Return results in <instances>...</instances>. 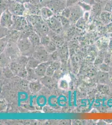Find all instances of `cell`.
<instances>
[{
    "label": "cell",
    "mask_w": 112,
    "mask_h": 125,
    "mask_svg": "<svg viewBox=\"0 0 112 125\" xmlns=\"http://www.w3.org/2000/svg\"><path fill=\"white\" fill-rule=\"evenodd\" d=\"M9 9L10 12L14 15L22 16L25 10V6L22 3L19 2H10Z\"/></svg>",
    "instance_id": "6da1fadb"
},
{
    "label": "cell",
    "mask_w": 112,
    "mask_h": 125,
    "mask_svg": "<svg viewBox=\"0 0 112 125\" xmlns=\"http://www.w3.org/2000/svg\"><path fill=\"white\" fill-rule=\"evenodd\" d=\"M1 14L0 25L2 27L6 28L12 27L13 24V16L9 9L5 10Z\"/></svg>",
    "instance_id": "7a4b0ae2"
},
{
    "label": "cell",
    "mask_w": 112,
    "mask_h": 125,
    "mask_svg": "<svg viewBox=\"0 0 112 125\" xmlns=\"http://www.w3.org/2000/svg\"><path fill=\"white\" fill-rule=\"evenodd\" d=\"M64 4L65 3L62 0H51L47 3V7L54 13H56L65 9Z\"/></svg>",
    "instance_id": "3957f363"
},
{
    "label": "cell",
    "mask_w": 112,
    "mask_h": 125,
    "mask_svg": "<svg viewBox=\"0 0 112 125\" xmlns=\"http://www.w3.org/2000/svg\"><path fill=\"white\" fill-rule=\"evenodd\" d=\"M47 21L49 27L53 31L58 32L61 30L62 24L60 18L53 16L52 17L47 20Z\"/></svg>",
    "instance_id": "277c9868"
},
{
    "label": "cell",
    "mask_w": 112,
    "mask_h": 125,
    "mask_svg": "<svg viewBox=\"0 0 112 125\" xmlns=\"http://www.w3.org/2000/svg\"><path fill=\"white\" fill-rule=\"evenodd\" d=\"M13 21L14 26L17 28H22L26 25L28 22L27 20L22 16H13Z\"/></svg>",
    "instance_id": "5b68a950"
},
{
    "label": "cell",
    "mask_w": 112,
    "mask_h": 125,
    "mask_svg": "<svg viewBox=\"0 0 112 125\" xmlns=\"http://www.w3.org/2000/svg\"><path fill=\"white\" fill-rule=\"evenodd\" d=\"M18 46L21 51H26L30 48L31 43L29 39L26 38H23L19 40Z\"/></svg>",
    "instance_id": "8992f818"
},
{
    "label": "cell",
    "mask_w": 112,
    "mask_h": 125,
    "mask_svg": "<svg viewBox=\"0 0 112 125\" xmlns=\"http://www.w3.org/2000/svg\"><path fill=\"white\" fill-rule=\"evenodd\" d=\"M33 57L39 62H45L48 59V55L45 51L39 50L34 53Z\"/></svg>",
    "instance_id": "52a82bcc"
},
{
    "label": "cell",
    "mask_w": 112,
    "mask_h": 125,
    "mask_svg": "<svg viewBox=\"0 0 112 125\" xmlns=\"http://www.w3.org/2000/svg\"><path fill=\"white\" fill-rule=\"evenodd\" d=\"M49 66L46 63L42 62L39 64L37 67L34 69L36 74L39 77H43L46 74L47 68Z\"/></svg>",
    "instance_id": "ba28073f"
},
{
    "label": "cell",
    "mask_w": 112,
    "mask_h": 125,
    "mask_svg": "<svg viewBox=\"0 0 112 125\" xmlns=\"http://www.w3.org/2000/svg\"><path fill=\"white\" fill-rule=\"evenodd\" d=\"M40 12L41 17L44 20H48L54 16V12L50 9L47 7L42 8L40 10Z\"/></svg>",
    "instance_id": "9c48e42d"
},
{
    "label": "cell",
    "mask_w": 112,
    "mask_h": 125,
    "mask_svg": "<svg viewBox=\"0 0 112 125\" xmlns=\"http://www.w3.org/2000/svg\"><path fill=\"white\" fill-rule=\"evenodd\" d=\"M26 19L28 23L31 24L34 26L37 23L42 21V17L36 15H28L26 17Z\"/></svg>",
    "instance_id": "30bf717a"
},
{
    "label": "cell",
    "mask_w": 112,
    "mask_h": 125,
    "mask_svg": "<svg viewBox=\"0 0 112 125\" xmlns=\"http://www.w3.org/2000/svg\"><path fill=\"white\" fill-rule=\"evenodd\" d=\"M98 77L101 84H105L108 81H110L108 72L101 71L99 73Z\"/></svg>",
    "instance_id": "8fae6325"
},
{
    "label": "cell",
    "mask_w": 112,
    "mask_h": 125,
    "mask_svg": "<svg viewBox=\"0 0 112 125\" xmlns=\"http://www.w3.org/2000/svg\"><path fill=\"white\" fill-rule=\"evenodd\" d=\"M109 40L107 39H101L97 43V46L98 49L101 51L104 50L108 45Z\"/></svg>",
    "instance_id": "7c38bea8"
},
{
    "label": "cell",
    "mask_w": 112,
    "mask_h": 125,
    "mask_svg": "<svg viewBox=\"0 0 112 125\" xmlns=\"http://www.w3.org/2000/svg\"><path fill=\"white\" fill-rule=\"evenodd\" d=\"M42 87V85L38 81H34L31 83L30 84V88L32 92L37 93L39 91Z\"/></svg>",
    "instance_id": "4fadbf2b"
},
{
    "label": "cell",
    "mask_w": 112,
    "mask_h": 125,
    "mask_svg": "<svg viewBox=\"0 0 112 125\" xmlns=\"http://www.w3.org/2000/svg\"><path fill=\"white\" fill-rule=\"evenodd\" d=\"M39 62L38 60L33 57V58H30L28 59L27 66L29 68L35 69L39 64Z\"/></svg>",
    "instance_id": "5bb4252c"
},
{
    "label": "cell",
    "mask_w": 112,
    "mask_h": 125,
    "mask_svg": "<svg viewBox=\"0 0 112 125\" xmlns=\"http://www.w3.org/2000/svg\"><path fill=\"white\" fill-rule=\"evenodd\" d=\"M40 81L42 84H44L45 85L49 86L51 85V84L53 83V80L51 78V76H45L42 77L40 79Z\"/></svg>",
    "instance_id": "9a60e30c"
},
{
    "label": "cell",
    "mask_w": 112,
    "mask_h": 125,
    "mask_svg": "<svg viewBox=\"0 0 112 125\" xmlns=\"http://www.w3.org/2000/svg\"><path fill=\"white\" fill-rule=\"evenodd\" d=\"M29 39L32 44L37 45L40 43L39 37L35 33H32L31 34Z\"/></svg>",
    "instance_id": "2e32d148"
},
{
    "label": "cell",
    "mask_w": 112,
    "mask_h": 125,
    "mask_svg": "<svg viewBox=\"0 0 112 125\" xmlns=\"http://www.w3.org/2000/svg\"><path fill=\"white\" fill-rule=\"evenodd\" d=\"M105 55V53H103L102 51H101L100 53L98 54V56L95 62V64L99 65H100L103 63L104 61Z\"/></svg>",
    "instance_id": "e0dca14e"
},
{
    "label": "cell",
    "mask_w": 112,
    "mask_h": 125,
    "mask_svg": "<svg viewBox=\"0 0 112 125\" xmlns=\"http://www.w3.org/2000/svg\"><path fill=\"white\" fill-rule=\"evenodd\" d=\"M99 67L101 71L105 72H108L111 68L110 65L105 62H103L102 64L100 65Z\"/></svg>",
    "instance_id": "ac0fdd59"
},
{
    "label": "cell",
    "mask_w": 112,
    "mask_h": 125,
    "mask_svg": "<svg viewBox=\"0 0 112 125\" xmlns=\"http://www.w3.org/2000/svg\"><path fill=\"white\" fill-rule=\"evenodd\" d=\"M59 87L62 89H67L68 88V83L67 80L61 79L59 82Z\"/></svg>",
    "instance_id": "d6986e66"
},
{
    "label": "cell",
    "mask_w": 112,
    "mask_h": 125,
    "mask_svg": "<svg viewBox=\"0 0 112 125\" xmlns=\"http://www.w3.org/2000/svg\"><path fill=\"white\" fill-rule=\"evenodd\" d=\"M111 55L112 53L110 52H107L105 53L104 58V62L107 64L111 65Z\"/></svg>",
    "instance_id": "ffe728a7"
},
{
    "label": "cell",
    "mask_w": 112,
    "mask_h": 125,
    "mask_svg": "<svg viewBox=\"0 0 112 125\" xmlns=\"http://www.w3.org/2000/svg\"><path fill=\"white\" fill-rule=\"evenodd\" d=\"M70 8H65L62 11V16L65 17L67 19H70Z\"/></svg>",
    "instance_id": "44dd1931"
},
{
    "label": "cell",
    "mask_w": 112,
    "mask_h": 125,
    "mask_svg": "<svg viewBox=\"0 0 112 125\" xmlns=\"http://www.w3.org/2000/svg\"><path fill=\"white\" fill-rule=\"evenodd\" d=\"M99 90L101 92L103 93L104 94H106L107 93H109L110 91V88L108 86L105 85L101 84L100 86Z\"/></svg>",
    "instance_id": "7402d4cb"
},
{
    "label": "cell",
    "mask_w": 112,
    "mask_h": 125,
    "mask_svg": "<svg viewBox=\"0 0 112 125\" xmlns=\"http://www.w3.org/2000/svg\"><path fill=\"white\" fill-rule=\"evenodd\" d=\"M55 71L51 68V66L50 65L47 68V71L46 73V75L49 76H51L54 75V73Z\"/></svg>",
    "instance_id": "603a6c76"
},
{
    "label": "cell",
    "mask_w": 112,
    "mask_h": 125,
    "mask_svg": "<svg viewBox=\"0 0 112 125\" xmlns=\"http://www.w3.org/2000/svg\"><path fill=\"white\" fill-rule=\"evenodd\" d=\"M51 68L54 69L55 71L59 69L60 67V64L59 62H53L50 65Z\"/></svg>",
    "instance_id": "cb8c5ba5"
},
{
    "label": "cell",
    "mask_w": 112,
    "mask_h": 125,
    "mask_svg": "<svg viewBox=\"0 0 112 125\" xmlns=\"http://www.w3.org/2000/svg\"><path fill=\"white\" fill-rule=\"evenodd\" d=\"M5 75H6L7 77H12L13 75V73H12V71L11 69L9 68H6L5 69Z\"/></svg>",
    "instance_id": "d4e9b609"
},
{
    "label": "cell",
    "mask_w": 112,
    "mask_h": 125,
    "mask_svg": "<svg viewBox=\"0 0 112 125\" xmlns=\"http://www.w3.org/2000/svg\"><path fill=\"white\" fill-rule=\"evenodd\" d=\"M77 0H67V6L71 7L74 5Z\"/></svg>",
    "instance_id": "484cf974"
},
{
    "label": "cell",
    "mask_w": 112,
    "mask_h": 125,
    "mask_svg": "<svg viewBox=\"0 0 112 125\" xmlns=\"http://www.w3.org/2000/svg\"><path fill=\"white\" fill-rule=\"evenodd\" d=\"M108 73H109L110 81L112 83V67H111L110 70L108 72Z\"/></svg>",
    "instance_id": "4316f807"
},
{
    "label": "cell",
    "mask_w": 112,
    "mask_h": 125,
    "mask_svg": "<svg viewBox=\"0 0 112 125\" xmlns=\"http://www.w3.org/2000/svg\"><path fill=\"white\" fill-rule=\"evenodd\" d=\"M8 1H9V2L16 1V0H8Z\"/></svg>",
    "instance_id": "83f0119b"
},
{
    "label": "cell",
    "mask_w": 112,
    "mask_h": 125,
    "mask_svg": "<svg viewBox=\"0 0 112 125\" xmlns=\"http://www.w3.org/2000/svg\"><path fill=\"white\" fill-rule=\"evenodd\" d=\"M110 65L111 66L112 65V55H111V65Z\"/></svg>",
    "instance_id": "f1b7e54d"
}]
</instances>
